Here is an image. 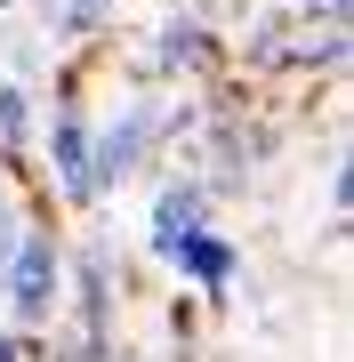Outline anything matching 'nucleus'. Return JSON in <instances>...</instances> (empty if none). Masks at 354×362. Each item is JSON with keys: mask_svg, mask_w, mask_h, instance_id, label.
Segmentation results:
<instances>
[{"mask_svg": "<svg viewBox=\"0 0 354 362\" xmlns=\"http://www.w3.org/2000/svg\"><path fill=\"white\" fill-rule=\"evenodd\" d=\"M16 242H25V209H16V194L0 202V282H8V258H16Z\"/></svg>", "mask_w": 354, "mask_h": 362, "instance_id": "obj_9", "label": "nucleus"}, {"mask_svg": "<svg viewBox=\"0 0 354 362\" xmlns=\"http://www.w3.org/2000/svg\"><path fill=\"white\" fill-rule=\"evenodd\" d=\"M65 298H73V314H81L73 362H105L113 354V258H105V242L65 250Z\"/></svg>", "mask_w": 354, "mask_h": 362, "instance_id": "obj_3", "label": "nucleus"}, {"mask_svg": "<svg viewBox=\"0 0 354 362\" xmlns=\"http://www.w3.org/2000/svg\"><path fill=\"white\" fill-rule=\"evenodd\" d=\"M218 73V40L201 16H161V33H153V57H145V81L137 89H170V81H210Z\"/></svg>", "mask_w": 354, "mask_h": 362, "instance_id": "obj_5", "label": "nucleus"}, {"mask_svg": "<svg viewBox=\"0 0 354 362\" xmlns=\"http://www.w3.org/2000/svg\"><path fill=\"white\" fill-rule=\"evenodd\" d=\"M33 129H40V105H33V89L25 81H0V161H16L33 145Z\"/></svg>", "mask_w": 354, "mask_h": 362, "instance_id": "obj_8", "label": "nucleus"}, {"mask_svg": "<svg viewBox=\"0 0 354 362\" xmlns=\"http://www.w3.org/2000/svg\"><path fill=\"white\" fill-rule=\"evenodd\" d=\"M298 25H322V33H346V0H306Z\"/></svg>", "mask_w": 354, "mask_h": 362, "instance_id": "obj_10", "label": "nucleus"}, {"mask_svg": "<svg viewBox=\"0 0 354 362\" xmlns=\"http://www.w3.org/2000/svg\"><path fill=\"white\" fill-rule=\"evenodd\" d=\"M0 362H25V330H16L8 314H0Z\"/></svg>", "mask_w": 354, "mask_h": 362, "instance_id": "obj_11", "label": "nucleus"}, {"mask_svg": "<svg viewBox=\"0 0 354 362\" xmlns=\"http://www.w3.org/2000/svg\"><path fill=\"white\" fill-rule=\"evenodd\" d=\"M0 306H8L16 330H49L57 322V306H65V242L57 233L25 226V242L8 258V282H0Z\"/></svg>", "mask_w": 354, "mask_h": 362, "instance_id": "obj_2", "label": "nucleus"}, {"mask_svg": "<svg viewBox=\"0 0 354 362\" xmlns=\"http://www.w3.org/2000/svg\"><path fill=\"white\" fill-rule=\"evenodd\" d=\"M0 202H8V169H0Z\"/></svg>", "mask_w": 354, "mask_h": 362, "instance_id": "obj_13", "label": "nucleus"}, {"mask_svg": "<svg viewBox=\"0 0 354 362\" xmlns=\"http://www.w3.org/2000/svg\"><path fill=\"white\" fill-rule=\"evenodd\" d=\"M170 274H185L201 298H234V274H242V250H234V233H218V218L210 226H194V233H177L170 242V258H161Z\"/></svg>", "mask_w": 354, "mask_h": 362, "instance_id": "obj_6", "label": "nucleus"}, {"mask_svg": "<svg viewBox=\"0 0 354 362\" xmlns=\"http://www.w3.org/2000/svg\"><path fill=\"white\" fill-rule=\"evenodd\" d=\"M153 137H170V105H161L153 89H137L113 121H97V129H89V185H97V202H113L121 185L145 169Z\"/></svg>", "mask_w": 354, "mask_h": 362, "instance_id": "obj_1", "label": "nucleus"}, {"mask_svg": "<svg viewBox=\"0 0 354 362\" xmlns=\"http://www.w3.org/2000/svg\"><path fill=\"white\" fill-rule=\"evenodd\" d=\"M210 202H218V194H210L201 177H170V185L153 194V209H145V250H153V258H170L177 233H194V226H210V218H218Z\"/></svg>", "mask_w": 354, "mask_h": 362, "instance_id": "obj_7", "label": "nucleus"}, {"mask_svg": "<svg viewBox=\"0 0 354 362\" xmlns=\"http://www.w3.org/2000/svg\"><path fill=\"white\" fill-rule=\"evenodd\" d=\"M105 362H129V354H105Z\"/></svg>", "mask_w": 354, "mask_h": 362, "instance_id": "obj_14", "label": "nucleus"}, {"mask_svg": "<svg viewBox=\"0 0 354 362\" xmlns=\"http://www.w3.org/2000/svg\"><path fill=\"white\" fill-rule=\"evenodd\" d=\"M0 8H40V0H0Z\"/></svg>", "mask_w": 354, "mask_h": 362, "instance_id": "obj_12", "label": "nucleus"}, {"mask_svg": "<svg viewBox=\"0 0 354 362\" xmlns=\"http://www.w3.org/2000/svg\"><path fill=\"white\" fill-rule=\"evenodd\" d=\"M89 129H97V121L81 113V105H49L40 129H33L40 161H49V177H57V194H65L73 209H97V185H89Z\"/></svg>", "mask_w": 354, "mask_h": 362, "instance_id": "obj_4", "label": "nucleus"}]
</instances>
